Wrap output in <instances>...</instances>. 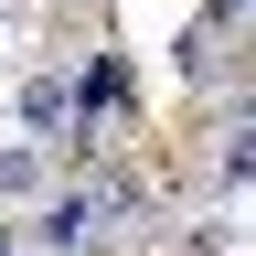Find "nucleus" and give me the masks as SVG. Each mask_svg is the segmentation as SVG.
Masks as SVG:
<instances>
[{
    "instance_id": "nucleus-1",
    "label": "nucleus",
    "mask_w": 256,
    "mask_h": 256,
    "mask_svg": "<svg viewBox=\"0 0 256 256\" xmlns=\"http://www.w3.org/2000/svg\"><path fill=\"white\" fill-rule=\"evenodd\" d=\"M22 139L32 150H64V139H75V86H64V75H32L22 86Z\"/></svg>"
},
{
    "instance_id": "nucleus-2",
    "label": "nucleus",
    "mask_w": 256,
    "mask_h": 256,
    "mask_svg": "<svg viewBox=\"0 0 256 256\" xmlns=\"http://www.w3.org/2000/svg\"><path fill=\"white\" fill-rule=\"evenodd\" d=\"M22 192H43V150H32V139L0 150V203H22Z\"/></svg>"
}]
</instances>
